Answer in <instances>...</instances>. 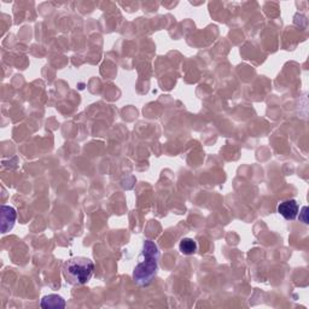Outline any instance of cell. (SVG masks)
Masks as SVG:
<instances>
[{
    "label": "cell",
    "instance_id": "obj_1",
    "mask_svg": "<svg viewBox=\"0 0 309 309\" xmlns=\"http://www.w3.org/2000/svg\"><path fill=\"white\" fill-rule=\"evenodd\" d=\"M160 251L152 240H145L143 244L139 262L134 268L133 278L138 285H149L157 273Z\"/></svg>",
    "mask_w": 309,
    "mask_h": 309
},
{
    "label": "cell",
    "instance_id": "obj_2",
    "mask_svg": "<svg viewBox=\"0 0 309 309\" xmlns=\"http://www.w3.org/2000/svg\"><path fill=\"white\" fill-rule=\"evenodd\" d=\"M95 263L87 257H72L63 266V275L72 285L86 284L92 278Z\"/></svg>",
    "mask_w": 309,
    "mask_h": 309
},
{
    "label": "cell",
    "instance_id": "obj_3",
    "mask_svg": "<svg viewBox=\"0 0 309 309\" xmlns=\"http://www.w3.org/2000/svg\"><path fill=\"white\" fill-rule=\"evenodd\" d=\"M278 213L285 220H295L298 215V203L295 200H288L278 206Z\"/></svg>",
    "mask_w": 309,
    "mask_h": 309
},
{
    "label": "cell",
    "instance_id": "obj_4",
    "mask_svg": "<svg viewBox=\"0 0 309 309\" xmlns=\"http://www.w3.org/2000/svg\"><path fill=\"white\" fill-rule=\"evenodd\" d=\"M16 221V210L12 207H2V232L6 233L11 230Z\"/></svg>",
    "mask_w": 309,
    "mask_h": 309
},
{
    "label": "cell",
    "instance_id": "obj_5",
    "mask_svg": "<svg viewBox=\"0 0 309 309\" xmlns=\"http://www.w3.org/2000/svg\"><path fill=\"white\" fill-rule=\"evenodd\" d=\"M40 305L45 309H62L65 307V301L58 295H48V296L42 297Z\"/></svg>",
    "mask_w": 309,
    "mask_h": 309
},
{
    "label": "cell",
    "instance_id": "obj_6",
    "mask_svg": "<svg viewBox=\"0 0 309 309\" xmlns=\"http://www.w3.org/2000/svg\"><path fill=\"white\" fill-rule=\"evenodd\" d=\"M179 249L181 251V254L186 255V256L193 255L197 250L196 240L192 239V238H184V239H181L180 241Z\"/></svg>",
    "mask_w": 309,
    "mask_h": 309
},
{
    "label": "cell",
    "instance_id": "obj_7",
    "mask_svg": "<svg viewBox=\"0 0 309 309\" xmlns=\"http://www.w3.org/2000/svg\"><path fill=\"white\" fill-rule=\"evenodd\" d=\"M307 209H308L307 207H303V208H302V215H303V216H300V220H301V221H303L304 224H308V219H307Z\"/></svg>",
    "mask_w": 309,
    "mask_h": 309
}]
</instances>
